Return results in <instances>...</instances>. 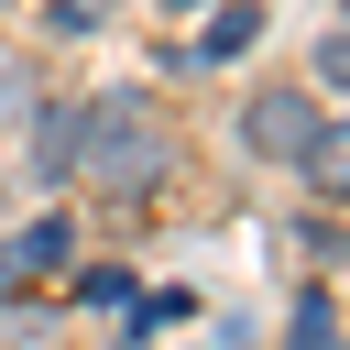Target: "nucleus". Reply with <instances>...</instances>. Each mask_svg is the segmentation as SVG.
<instances>
[{"mask_svg":"<svg viewBox=\"0 0 350 350\" xmlns=\"http://www.w3.org/2000/svg\"><path fill=\"white\" fill-rule=\"evenodd\" d=\"M175 164V142H164V120H153V98L142 88H109V98H88L77 109V175H98V186H153Z\"/></svg>","mask_w":350,"mask_h":350,"instance_id":"obj_1","label":"nucleus"},{"mask_svg":"<svg viewBox=\"0 0 350 350\" xmlns=\"http://www.w3.org/2000/svg\"><path fill=\"white\" fill-rule=\"evenodd\" d=\"M317 120H328V109H317L306 88H252V98H241V153L273 164V175H295V153L317 142Z\"/></svg>","mask_w":350,"mask_h":350,"instance_id":"obj_2","label":"nucleus"},{"mask_svg":"<svg viewBox=\"0 0 350 350\" xmlns=\"http://www.w3.org/2000/svg\"><path fill=\"white\" fill-rule=\"evenodd\" d=\"M295 186L317 208H350V120H317V142L295 153Z\"/></svg>","mask_w":350,"mask_h":350,"instance_id":"obj_3","label":"nucleus"},{"mask_svg":"<svg viewBox=\"0 0 350 350\" xmlns=\"http://www.w3.org/2000/svg\"><path fill=\"white\" fill-rule=\"evenodd\" d=\"M66 175H77V109L55 98V109L33 120V186H66Z\"/></svg>","mask_w":350,"mask_h":350,"instance_id":"obj_4","label":"nucleus"},{"mask_svg":"<svg viewBox=\"0 0 350 350\" xmlns=\"http://www.w3.org/2000/svg\"><path fill=\"white\" fill-rule=\"evenodd\" d=\"M252 44H262V0H219V22L197 33L208 66H230V55H252Z\"/></svg>","mask_w":350,"mask_h":350,"instance_id":"obj_5","label":"nucleus"},{"mask_svg":"<svg viewBox=\"0 0 350 350\" xmlns=\"http://www.w3.org/2000/svg\"><path fill=\"white\" fill-rule=\"evenodd\" d=\"M66 252H77V219H66V208H44V219L11 241V273H44V262H66Z\"/></svg>","mask_w":350,"mask_h":350,"instance_id":"obj_6","label":"nucleus"},{"mask_svg":"<svg viewBox=\"0 0 350 350\" xmlns=\"http://www.w3.org/2000/svg\"><path fill=\"white\" fill-rule=\"evenodd\" d=\"M284 339H295V350H328V339H339V317H328V295H317V284L295 295V317H284Z\"/></svg>","mask_w":350,"mask_h":350,"instance_id":"obj_7","label":"nucleus"},{"mask_svg":"<svg viewBox=\"0 0 350 350\" xmlns=\"http://www.w3.org/2000/svg\"><path fill=\"white\" fill-rule=\"evenodd\" d=\"M317 88H350V22L317 33Z\"/></svg>","mask_w":350,"mask_h":350,"instance_id":"obj_8","label":"nucleus"},{"mask_svg":"<svg viewBox=\"0 0 350 350\" xmlns=\"http://www.w3.org/2000/svg\"><path fill=\"white\" fill-rule=\"evenodd\" d=\"M0 284H11V241H0Z\"/></svg>","mask_w":350,"mask_h":350,"instance_id":"obj_9","label":"nucleus"},{"mask_svg":"<svg viewBox=\"0 0 350 350\" xmlns=\"http://www.w3.org/2000/svg\"><path fill=\"white\" fill-rule=\"evenodd\" d=\"M175 11H208V0H175Z\"/></svg>","mask_w":350,"mask_h":350,"instance_id":"obj_10","label":"nucleus"}]
</instances>
